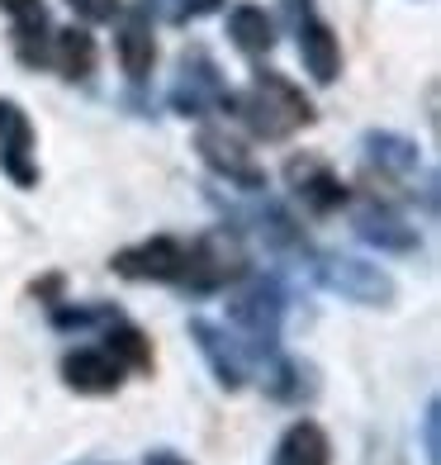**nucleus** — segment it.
I'll return each mask as SVG.
<instances>
[{"label": "nucleus", "instance_id": "1", "mask_svg": "<svg viewBox=\"0 0 441 465\" xmlns=\"http://www.w3.org/2000/svg\"><path fill=\"white\" fill-rule=\"evenodd\" d=\"M223 110L238 114L247 129L257 138H266V143H280L294 129H309V124L318 119V114H313V100L294 86L289 76H280V72H257L242 95H228Z\"/></svg>", "mask_w": 441, "mask_h": 465}, {"label": "nucleus", "instance_id": "2", "mask_svg": "<svg viewBox=\"0 0 441 465\" xmlns=\"http://www.w3.org/2000/svg\"><path fill=\"white\" fill-rule=\"evenodd\" d=\"M228 319L242 332V351L251 356H276V337H280V319H285V300L270 281H257L247 271L238 281L233 300H228Z\"/></svg>", "mask_w": 441, "mask_h": 465}, {"label": "nucleus", "instance_id": "3", "mask_svg": "<svg viewBox=\"0 0 441 465\" xmlns=\"http://www.w3.org/2000/svg\"><path fill=\"white\" fill-rule=\"evenodd\" d=\"M247 252L238 242V232L228 228H209L204 238H195L185 247V266H181V285L195 290V294H214V290H228L247 276Z\"/></svg>", "mask_w": 441, "mask_h": 465}, {"label": "nucleus", "instance_id": "4", "mask_svg": "<svg viewBox=\"0 0 441 465\" xmlns=\"http://www.w3.org/2000/svg\"><path fill=\"white\" fill-rule=\"evenodd\" d=\"M313 276L323 281V290L342 294V300H351V304H370V309L394 304V294H398L389 271L370 266L361 257H338V252H323V257L313 262Z\"/></svg>", "mask_w": 441, "mask_h": 465}, {"label": "nucleus", "instance_id": "5", "mask_svg": "<svg viewBox=\"0 0 441 465\" xmlns=\"http://www.w3.org/2000/svg\"><path fill=\"white\" fill-rule=\"evenodd\" d=\"M228 95H233V91L223 86V76H219L214 62H209L204 48L181 53V81H176V91H172L176 114H185V119H204L209 110H223Z\"/></svg>", "mask_w": 441, "mask_h": 465}, {"label": "nucleus", "instance_id": "6", "mask_svg": "<svg viewBox=\"0 0 441 465\" xmlns=\"http://www.w3.org/2000/svg\"><path fill=\"white\" fill-rule=\"evenodd\" d=\"M195 153L204 157L209 172H219L228 185H238V190H266V172L257 162H251L247 147L228 134V129H214V124H200V134H195Z\"/></svg>", "mask_w": 441, "mask_h": 465}, {"label": "nucleus", "instance_id": "7", "mask_svg": "<svg viewBox=\"0 0 441 465\" xmlns=\"http://www.w3.org/2000/svg\"><path fill=\"white\" fill-rule=\"evenodd\" d=\"M181 266H185V242H176V238H147L138 247L114 252V262H110L114 276H123V281H157V285L181 281Z\"/></svg>", "mask_w": 441, "mask_h": 465}, {"label": "nucleus", "instance_id": "8", "mask_svg": "<svg viewBox=\"0 0 441 465\" xmlns=\"http://www.w3.org/2000/svg\"><path fill=\"white\" fill-rule=\"evenodd\" d=\"M152 15H157V0H138V5L119 19V38H114V48H119V67H123V76H129L133 86L152 76V62H157Z\"/></svg>", "mask_w": 441, "mask_h": 465}, {"label": "nucleus", "instance_id": "9", "mask_svg": "<svg viewBox=\"0 0 441 465\" xmlns=\"http://www.w3.org/2000/svg\"><path fill=\"white\" fill-rule=\"evenodd\" d=\"M285 181H289V190L304 200V209L309 214H338V209L351 200V190L332 176V166L323 162V157H294L289 166H285Z\"/></svg>", "mask_w": 441, "mask_h": 465}, {"label": "nucleus", "instance_id": "10", "mask_svg": "<svg viewBox=\"0 0 441 465\" xmlns=\"http://www.w3.org/2000/svg\"><path fill=\"white\" fill-rule=\"evenodd\" d=\"M0 172L15 185H38V166H34V124L15 100H0Z\"/></svg>", "mask_w": 441, "mask_h": 465}, {"label": "nucleus", "instance_id": "11", "mask_svg": "<svg viewBox=\"0 0 441 465\" xmlns=\"http://www.w3.org/2000/svg\"><path fill=\"white\" fill-rule=\"evenodd\" d=\"M191 337L200 356L209 361V371H214V380L223 390H242L247 385V351L238 337H228V328L209 323V319H191Z\"/></svg>", "mask_w": 441, "mask_h": 465}, {"label": "nucleus", "instance_id": "12", "mask_svg": "<svg viewBox=\"0 0 441 465\" xmlns=\"http://www.w3.org/2000/svg\"><path fill=\"white\" fill-rule=\"evenodd\" d=\"M351 223H356V232H361V242L380 247V252H413L417 247V228H408L404 219L394 214V204L375 200V195L356 200Z\"/></svg>", "mask_w": 441, "mask_h": 465}, {"label": "nucleus", "instance_id": "13", "mask_svg": "<svg viewBox=\"0 0 441 465\" xmlns=\"http://www.w3.org/2000/svg\"><path fill=\"white\" fill-rule=\"evenodd\" d=\"M62 380L76 394H114L123 385V366L104 347H81L62 356Z\"/></svg>", "mask_w": 441, "mask_h": 465}, {"label": "nucleus", "instance_id": "14", "mask_svg": "<svg viewBox=\"0 0 441 465\" xmlns=\"http://www.w3.org/2000/svg\"><path fill=\"white\" fill-rule=\"evenodd\" d=\"M299 57H304V72L318 81V86H332V81L342 76V44L338 34H332L323 19H304L299 29Z\"/></svg>", "mask_w": 441, "mask_h": 465}, {"label": "nucleus", "instance_id": "15", "mask_svg": "<svg viewBox=\"0 0 441 465\" xmlns=\"http://www.w3.org/2000/svg\"><path fill=\"white\" fill-rule=\"evenodd\" d=\"M270 465H332V441L328 432L318 428V422H289L285 437L276 441V456H270Z\"/></svg>", "mask_w": 441, "mask_h": 465}, {"label": "nucleus", "instance_id": "16", "mask_svg": "<svg viewBox=\"0 0 441 465\" xmlns=\"http://www.w3.org/2000/svg\"><path fill=\"white\" fill-rule=\"evenodd\" d=\"M48 62L67 76V81H86L95 72V38L86 29H62L48 44Z\"/></svg>", "mask_w": 441, "mask_h": 465}, {"label": "nucleus", "instance_id": "17", "mask_svg": "<svg viewBox=\"0 0 441 465\" xmlns=\"http://www.w3.org/2000/svg\"><path fill=\"white\" fill-rule=\"evenodd\" d=\"M228 38H233L247 57H266L276 48V25L266 19L261 5H233V15H228Z\"/></svg>", "mask_w": 441, "mask_h": 465}, {"label": "nucleus", "instance_id": "18", "mask_svg": "<svg viewBox=\"0 0 441 465\" xmlns=\"http://www.w3.org/2000/svg\"><path fill=\"white\" fill-rule=\"evenodd\" d=\"M366 157L370 162H380V172L389 176H413L417 172V143L404 138V134H385V129H370L366 134Z\"/></svg>", "mask_w": 441, "mask_h": 465}, {"label": "nucleus", "instance_id": "19", "mask_svg": "<svg viewBox=\"0 0 441 465\" xmlns=\"http://www.w3.org/2000/svg\"><path fill=\"white\" fill-rule=\"evenodd\" d=\"M104 351H110L123 371H152V342L123 319H114L110 332H104Z\"/></svg>", "mask_w": 441, "mask_h": 465}, {"label": "nucleus", "instance_id": "20", "mask_svg": "<svg viewBox=\"0 0 441 465\" xmlns=\"http://www.w3.org/2000/svg\"><path fill=\"white\" fill-rule=\"evenodd\" d=\"M15 57L24 62V67H44L48 62V10H38V15H24V19H15Z\"/></svg>", "mask_w": 441, "mask_h": 465}, {"label": "nucleus", "instance_id": "21", "mask_svg": "<svg viewBox=\"0 0 441 465\" xmlns=\"http://www.w3.org/2000/svg\"><path fill=\"white\" fill-rule=\"evenodd\" d=\"M266 390L270 399H280V404H304V399H313V371L299 366V361H276V371L266 375Z\"/></svg>", "mask_w": 441, "mask_h": 465}, {"label": "nucleus", "instance_id": "22", "mask_svg": "<svg viewBox=\"0 0 441 465\" xmlns=\"http://www.w3.org/2000/svg\"><path fill=\"white\" fill-rule=\"evenodd\" d=\"M119 319V309L114 304H86V309H67V304H53V328H110Z\"/></svg>", "mask_w": 441, "mask_h": 465}, {"label": "nucleus", "instance_id": "23", "mask_svg": "<svg viewBox=\"0 0 441 465\" xmlns=\"http://www.w3.org/2000/svg\"><path fill=\"white\" fill-rule=\"evenodd\" d=\"M423 460L441 465V404L436 399H427V409H423Z\"/></svg>", "mask_w": 441, "mask_h": 465}, {"label": "nucleus", "instance_id": "24", "mask_svg": "<svg viewBox=\"0 0 441 465\" xmlns=\"http://www.w3.org/2000/svg\"><path fill=\"white\" fill-rule=\"evenodd\" d=\"M67 5L86 19V25H110L123 15V0H67Z\"/></svg>", "mask_w": 441, "mask_h": 465}, {"label": "nucleus", "instance_id": "25", "mask_svg": "<svg viewBox=\"0 0 441 465\" xmlns=\"http://www.w3.org/2000/svg\"><path fill=\"white\" fill-rule=\"evenodd\" d=\"M223 5V0H176V19H204L214 15Z\"/></svg>", "mask_w": 441, "mask_h": 465}, {"label": "nucleus", "instance_id": "26", "mask_svg": "<svg viewBox=\"0 0 441 465\" xmlns=\"http://www.w3.org/2000/svg\"><path fill=\"white\" fill-rule=\"evenodd\" d=\"M285 19H289V29H299L304 19H313V5L309 0H285Z\"/></svg>", "mask_w": 441, "mask_h": 465}, {"label": "nucleus", "instance_id": "27", "mask_svg": "<svg viewBox=\"0 0 441 465\" xmlns=\"http://www.w3.org/2000/svg\"><path fill=\"white\" fill-rule=\"evenodd\" d=\"M0 10H10L15 19H24V15H38L44 5H38V0H0Z\"/></svg>", "mask_w": 441, "mask_h": 465}, {"label": "nucleus", "instance_id": "28", "mask_svg": "<svg viewBox=\"0 0 441 465\" xmlns=\"http://www.w3.org/2000/svg\"><path fill=\"white\" fill-rule=\"evenodd\" d=\"M142 465H191V460L176 456V451H147V456H142Z\"/></svg>", "mask_w": 441, "mask_h": 465}, {"label": "nucleus", "instance_id": "29", "mask_svg": "<svg viewBox=\"0 0 441 465\" xmlns=\"http://www.w3.org/2000/svg\"><path fill=\"white\" fill-rule=\"evenodd\" d=\"M62 290V281L53 276V281H44V285H34V294H44V300H53V294Z\"/></svg>", "mask_w": 441, "mask_h": 465}]
</instances>
